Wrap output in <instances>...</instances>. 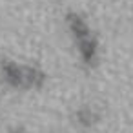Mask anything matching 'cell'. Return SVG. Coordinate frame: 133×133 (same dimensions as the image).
Wrapping results in <instances>:
<instances>
[{"instance_id": "6da1fadb", "label": "cell", "mask_w": 133, "mask_h": 133, "mask_svg": "<svg viewBox=\"0 0 133 133\" xmlns=\"http://www.w3.org/2000/svg\"><path fill=\"white\" fill-rule=\"evenodd\" d=\"M69 28L73 31V37L78 44V51L80 57L86 64H93L97 58V42L93 38V35L89 33L88 26L78 18V17H71L69 18Z\"/></svg>"}]
</instances>
